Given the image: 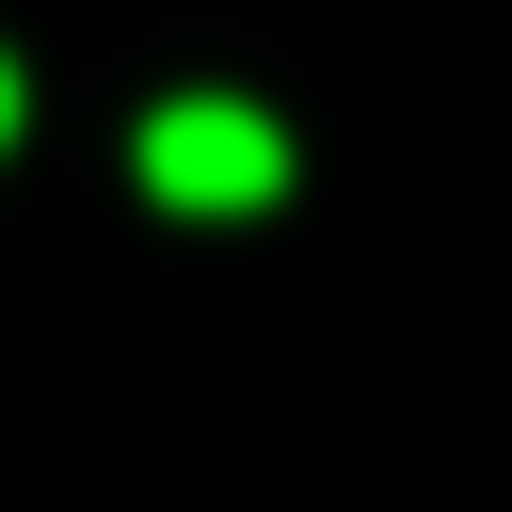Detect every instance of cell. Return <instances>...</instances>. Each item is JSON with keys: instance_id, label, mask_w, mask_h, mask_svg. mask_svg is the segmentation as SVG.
<instances>
[{"instance_id": "6da1fadb", "label": "cell", "mask_w": 512, "mask_h": 512, "mask_svg": "<svg viewBox=\"0 0 512 512\" xmlns=\"http://www.w3.org/2000/svg\"><path fill=\"white\" fill-rule=\"evenodd\" d=\"M144 192L192 208V224L272 208V192H288V128H272L256 96H176V112H144Z\"/></svg>"}, {"instance_id": "7a4b0ae2", "label": "cell", "mask_w": 512, "mask_h": 512, "mask_svg": "<svg viewBox=\"0 0 512 512\" xmlns=\"http://www.w3.org/2000/svg\"><path fill=\"white\" fill-rule=\"evenodd\" d=\"M16 112H32V80H16V64H0V144H16Z\"/></svg>"}]
</instances>
